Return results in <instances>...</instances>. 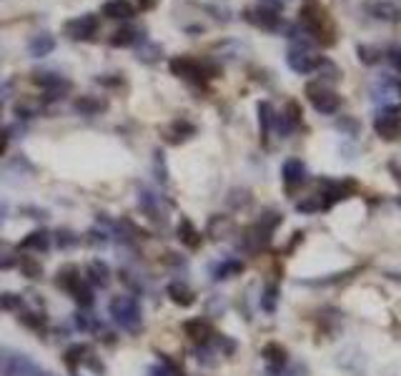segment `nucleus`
Masks as SVG:
<instances>
[{
	"instance_id": "obj_9",
	"label": "nucleus",
	"mask_w": 401,
	"mask_h": 376,
	"mask_svg": "<svg viewBox=\"0 0 401 376\" xmlns=\"http://www.w3.org/2000/svg\"><path fill=\"white\" fill-rule=\"evenodd\" d=\"M56 48V41L50 36H36L33 41H30V45H28V50H30V56H36V58H43V56H48L50 50Z\"/></svg>"
},
{
	"instance_id": "obj_15",
	"label": "nucleus",
	"mask_w": 401,
	"mask_h": 376,
	"mask_svg": "<svg viewBox=\"0 0 401 376\" xmlns=\"http://www.w3.org/2000/svg\"><path fill=\"white\" fill-rule=\"evenodd\" d=\"M33 83L41 85V88H56V85L65 88V80L61 78V76H56V73H36V76H33Z\"/></svg>"
},
{
	"instance_id": "obj_14",
	"label": "nucleus",
	"mask_w": 401,
	"mask_h": 376,
	"mask_svg": "<svg viewBox=\"0 0 401 376\" xmlns=\"http://www.w3.org/2000/svg\"><path fill=\"white\" fill-rule=\"evenodd\" d=\"M48 246H50V236L45 231H36V234H30L23 241V249H33V251H45Z\"/></svg>"
},
{
	"instance_id": "obj_20",
	"label": "nucleus",
	"mask_w": 401,
	"mask_h": 376,
	"mask_svg": "<svg viewBox=\"0 0 401 376\" xmlns=\"http://www.w3.org/2000/svg\"><path fill=\"white\" fill-rule=\"evenodd\" d=\"M138 5H141L143 10H148V8H153V5H155V0H138Z\"/></svg>"
},
{
	"instance_id": "obj_21",
	"label": "nucleus",
	"mask_w": 401,
	"mask_h": 376,
	"mask_svg": "<svg viewBox=\"0 0 401 376\" xmlns=\"http://www.w3.org/2000/svg\"><path fill=\"white\" fill-rule=\"evenodd\" d=\"M8 141H6V135H0V156H3V151H6Z\"/></svg>"
},
{
	"instance_id": "obj_10",
	"label": "nucleus",
	"mask_w": 401,
	"mask_h": 376,
	"mask_svg": "<svg viewBox=\"0 0 401 376\" xmlns=\"http://www.w3.org/2000/svg\"><path fill=\"white\" fill-rule=\"evenodd\" d=\"M169 296H171V301H176L178 306H191L193 304V298H196L188 286H183V284H171Z\"/></svg>"
},
{
	"instance_id": "obj_1",
	"label": "nucleus",
	"mask_w": 401,
	"mask_h": 376,
	"mask_svg": "<svg viewBox=\"0 0 401 376\" xmlns=\"http://www.w3.org/2000/svg\"><path fill=\"white\" fill-rule=\"evenodd\" d=\"M111 313L113 319L118 321L120 327L136 329L141 324V309H138V301L131 296H116L111 301Z\"/></svg>"
},
{
	"instance_id": "obj_18",
	"label": "nucleus",
	"mask_w": 401,
	"mask_h": 376,
	"mask_svg": "<svg viewBox=\"0 0 401 376\" xmlns=\"http://www.w3.org/2000/svg\"><path fill=\"white\" fill-rule=\"evenodd\" d=\"M301 164H299V161H289V164H286V181H299V178H301Z\"/></svg>"
},
{
	"instance_id": "obj_7",
	"label": "nucleus",
	"mask_w": 401,
	"mask_h": 376,
	"mask_svg": "<svg viewBox=\"0 0 401 376\" xmlns=\"http://www.w3.org/2000/svg\"><path fill=\"white\" fill-rule=\"evenodd\" d=\"M289 65L296 73H311L318 68V58L311 56V53H303V50H291L289 53Z\"/></svg>"
},
{
	"instance_id": "obj_13",
	"label": "nucleus",
	"mask_w": 401,
	"mask_h": 376,
	"mask_svg": "<svg viewBox=\"0 0 401 376\" xmlns=\"http://www.w3.org/2000/svg\"><path fill=\"white\" fill-rule=\"evenodd\" d=\"M376 131H379L384 138H396V133H399V118H394V115H384V118L376 121Z\"/></svg>"
},
{
	"instance_id": "obj_3",
	"label": "nucleus",
	"mask_w": 401,
	"mask_h": 376,
	"mask_svg": "<svg viewBox=\"0 0 401 376\" xmlns=\"http://www.w3.org/2000/svg\"><path fill=\"white\" fill-rule=\"evenodd\" d=\"M3 376H48V374L36 362H30L28 356L10 354L3 362Z\"/></svg>"
},
{
	"instance_id": "obj_17",
	"label": "nucleus",
	"mask_w": 401,
	"mask_h": 376,
	"mask_svg": "<svg viewBox=\"0 0 401 376\" xmlns=\"http://www.w3.org/2000/svg\"><path fill=\"white\" fill-rule=\"evenodd\" d=\"M15 263V251L8 243H0V269H10Z\"/></svg>"
},
{
	"instance_id": "obj_8",
	"label": "nucleus",
	"mask_w": 401,
	"mask_h": 376,
	"mask_svg": "<svg viewBox=\"0 0 401 376\" xmlns=\"http://www.w3.org/2000/svg\"><path fill=\"white\" fill-rule=\"evenodd\" d=\"M248 21H254L256 25H261V28H266V30L279 28V13L271 10V8H263V5L251 10V13H248Z\"/></svg>"
},
{
	"instance_id": "obj_19",
	"label": "nucleus",
	"mask_w": 401,
	"mask_h": 376,
	"mask_svg": "<svg viewBox=\"0 0 401 376\" xmlns=\"http://www.w3.org/2000/svg\"><path fill=\"white\" fill-rule=\"evenodd\" d=\"M391 63H394L396 71L401 73V50H391Z\"/></svg>"
},
{
	"instance_id": "obj_5",
	"label": "nucleus",
	"mask_w": 401,
	"mask_h": 376,
	"mask_svg": "<svg viewBox=\"0 0 401 376\" xmlns=\"http://www.w3.org/2000/svg\"><path fill=\"white\" fill-rule=\"evenodd\" d=\"M171 73H176L178 78H188V80H201L206 76L204 65L198 63V60H193V58H173L171 60Z\"/></svg>"
},
{
	"instance_id": "obj_11",
	"label": "nucleus",
	"mask_w": 401,
	"mask_h": 376,
	"mask_svg": "<svg viewBox=\"0 0 401 376\" xmlns=\"http://www.w3.org/2000/svg\"><path fill=\"white\" fill-rule=\"evenodd\" d=\"M73 106L80 111V113H85V115H93V113H100L103 108H106V103L103 100H96L93 96H80V98L73 103Z\"/></svg>"
},
{
	"instance_id": "obj_4",
	"label": "nucleus",
	"mask_w": 401,
	"mask_h": 376,
	"mask_svg": "<svg viewBox=\"0 0 401 376\" xmlns=\"http://www.w3.org/2000/svg\"><path fill=\"white\" fill-rule=\"evenodd\" d=\"M306 96L314 103V108L321 111V113H334L338 108V96L334 91H329V88H324V85L309 83L306 85Z\"/></svg>"
},
{
	"instance_id": "obj_16",
	"label": "nucleus",
	"mask_w": 401,
	"mask_h": 376,
	"mask_svg": "<svg viewBox=\"0 0 401 376\" xmlns=\"http://www.w3.org/2000/svg\"><path fill=\"white\" fill-rule=\"evenodd\" d=\"M181 239H183V243H188V246H196L198 243V234H196V228H191V223L188 221H183L181 223Z\"/></svg>"
},
{
	"instance_id": "obj_2",
	"label": "nucleus",
	"mask_w": 401,
	"mask_h": 376,
	"mask_svg": "<svg viewBox=\"0 0 401 376\" xmlns=\"http://www.w3.org/2000/svg\"><path fill=\"white\" fill-rule=\"evenodd\" d=\"M63 33L71 38V41H93L96 33H98V18L93 13L78 15V18L65 23Z\"/></svg>"
},
{
	"instance_id": "obj_12",
	"label": "nucleus",
	"mask_w": 401,
	"mask_h": 376,
	"mask_svg": "<svg viewBox=\"0 0 401 376\" xmlns=\"http://www.w3.org/2000/svg\"><path fill=\"white\" fill-rule=\"evenodd\" d=\"M136 41H138V33L133 28H120L111 36V45H116V48H128Z\"/></svg>"
},
{
	"instance_id": "obj_6",
	"label": "nucleus",
	"mask_w": 401,
	"mask_h": 376,
	"mask_svg": "<svg viewBox=\"0 0 401 376\" xmlns=\"http://www.w3.org/2000/svg\"><path fill=\"white\" fill-rule=\"evenodd\" d=\"M100 13L106 18H116V21H128L136 15V8L131 0H108V3H103Z\"/></svg>"
}]
</instances>
